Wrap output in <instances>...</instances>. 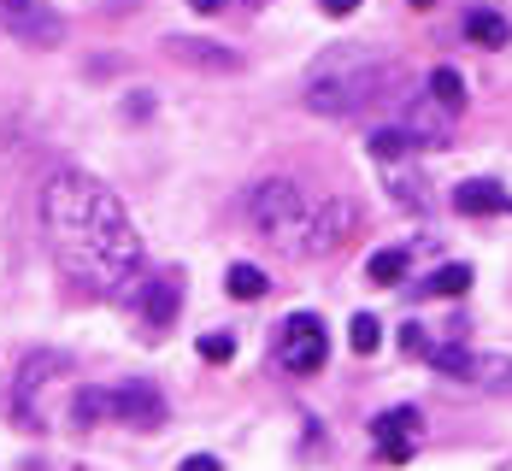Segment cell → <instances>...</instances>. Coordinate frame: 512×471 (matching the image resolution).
<instances>
[{
    "instance_id": "obj_1",
    "label": "cell",
    "mask_w": 512,
    "mask_h": 471,
    "mask_svg": "<svg viewBox=\"0 0 512 471\" xmlns=\"http://www.w3.org/2000/svg\"><path fill=\"white\" fill-rule=\"evenodd\" d=\"M42 230H48L59 271L71 283H83L89 295H112V301L142 295V283H148L142 277V265H148L142 236H136L124 201L95 171H83V165L53 171L42 189Z\"/></svg>"
},
{
    "instance_id": "obj_2",
    "label": "cell",
    "mask_w": 512,
    "mask_h": 471,
    "mask_svg": "<svg viewBox=\"0 0 512 471\" xmlns=\"http://www.w3.org/2000/svg\"><path fill=\"white\" fill-rule=\"evenodd\" d=\"M401 83V65L377 48H330L307 65L301 106L318 118H359L365 106H377Z\"/></svg>"
},
{
    "instance_id": "obj_3",
    "label": "cell",
    "mask_w": 512,
    "mask_h": 471,
    "mask_svg": "<svg viewBox=\"0 0 512 471\" xmlns=\"http://www.w3.org/2000/svg\"><path fill=\"white\" fill-rule=\"evenodd\" d=\"M248 218H254V230L271 248L295 254V242H301V230H307V218H312V195L295 177H259L254 189H248Z\"/></svg>"
},
{
    "instance_id": "obj_4",
    "label": "cell",
    "mask_w": 512,
    "mask_h": 471,
    "mask_svg": "<svg viewBox=\"0 0 512 471\" xmlns=\"http://www.w3.org/2000/svg\"><path fill=\"white\" fill-rule=\"evenodd\" d=\"M71 371L65 354H53V348H36V354H24V366H18V383H12V413L24 430H48V407H42V395H48L53 383Z\"/></svg>"
},
{
    "instance_id": "obj_5",
    "label": "cell",
    "mask_w": 512,
    "mask_h": 471,
    "mask_svg": "<svg viewBox=\"0 0 512 471\" xmlns=\"http://www.w3.org/2000/svg\"><path fill=\"white\" fill-rule=\"evenodd\" d=\"M354 230H359V201L354 195L312 201V218H307V230H301V242H295L289 260H324V254H336Z\"/></svg>"
},
{
    "instance_id": "obj_6",
    "label": "cell",
    "mask_w": 512,
    "mask_h": 471,
    "mask_svg": "<svg viewBox=\"0 0 512 471\" xmlns=\"http://www.w3.org/2000/svg\"><path fill=\"white\" fill-rule=\"evenodd\" d=\"M330 360V336H324V318L318 313H289L277 324V366L289 377H312Z\"/></svg>"
},
{
    "instance_id": "obj_7",
    "label": "cell",
    "mask_w": 512,
    "mask_h": 471,
    "mask_svg": "<svg viewBox=\"0 0 512 471\" xmlns=\"http://www.w3.org/2000/svg\"><path fill=\"white\" fill-rule=\"evenodd\" d=\"M0 30L18 36L24 48H59L65 42V18L48 0H0Z\"/></svg>"
},
{
    "instance_id": "obj_8",
    "label": "cell",
    "mask_w": 512,
    "mask_h": 471,
    "mask_svg": "<svg viewBox=\"0 0 512 471\" xmlns=\"http://www.w3.org/2000/svg\"><path fill=\"white\" fill-rule=\"evenodd\" d=\"M454 118H460V112H448V106L436 101L430 89H424V95H407V101L395 106V124L407 130L418 148H448V136H454Z\"/></svg>"
},
{
    "instance_id": "obj_9",
    "label": "cell",
    "mask_w": 512,
    "mask_h": 471,
    "mask_svg": "<svg viewBox=\"0 0 512 471\" xmlns=\"http://www.w3.org/2000/svg\"><path fill=\"white\" fill-rule=\"evenodd\" d=\"M112 424H130V430H159V424H165V395H159L154 383H142V377L118 383V389H112Z\"/></svg>"
},
{
    "instance_id": "obj_10",
    "label": "cell",
    "mask_w": 512,
    "mask_h": 471,
    "mask_svg": "<svg viewBox=\"0 0 512 471\" xmlns=\"http://www.w3.org/2000/svg\"><path fill=\"white\" fill-rule=\"evenodd\" d=\"M165 53L183 59V65H195V71H218V77H236V71L248 65L236 48H224V42H212V36H165Z\"/></svg>"
},
{
    "instance_id": "obj_11",
    "label": "cell",
    "mask_w": 512,
    "mask_h": 471,
    "mask_svg": "<svg viewBox=\"0 0 512 471\" xmlns=\"http://www.w3.org/2000/svg\"><path fill=\"white\" fill-rule=\"evenodd\" d=\"M383 183H389V195H395V207H407V212H424L436 207V195H430V177H424V165L418 159H383Z\"/></svg>"
},
{
    "instance_id": "obj_12",
    "label": "cell",
    "mask_w": 512,
    "mask_h": 471,
    "mask_svg": "<svg viewBox=\"0 0 512 471\" xmlns=\"http://www.w3.org/2000/svg\"><path fill=\"white\" fill-rule=\"evenodd\" d=\"M136 301H142V318H148L154 330H171V324H177V313H183V277H177V271L148 277Z\"/></svg>"
},
{
    "instance_id": "obj_13",
    "label": "cell",
    "mask_w": 512,
    "mask_h": 471,
    "mask_svg": "<svg viewBox=\"0 0 512 471\" xmlns=\"http://www.w3.org/2000/svg\"><path fill=\"white\" fill-rule=\"evenodd\" d=\"M65 419L77 424V430H95V424H112V389H95V383H83V389L71 395Z\"/></svg>"
},
{
    "instance_id": "obj_14",
    "label": "cell",
    "mask_w": 512,
    "mask_h": 471,
    "mask_svg": "<svg viewBox=\"0 0 512 471\" xmlns=\"http://www.w3.org/2000/svg\"><path fill=\"white\" fill-rule=\"evenodd\" d=\"M454 207L465 212V218H483V212H507V189L501 183H483V177H471V183H460L454 189Z\"/></svg>"
},
{
    "instance_id": "obj_15",
    "label": "cell",
    "mask_w": 512,
    "mask_h": 471,
    "mask_svg": "<svg viewBox=\"0 0 512 471\" xmlns=\"http://www.w3.org/2000/svg\"><path fill=\"white\" fill-rule=\"evenodd\" d=\"M418 424H424L418 407H395V413L371 419V436H377V448H395V442H418Z\"/></svg>"
},
{
    "instance_id": "obj_16",
    "label": "cell",
    "mask_w": 512,
    "mask_h": 471,
    "mask_svg": "<svg viewBox=\"0 0 512 471\" xmlns=\"http://www.w3.org/2000/svg\"><path fill=\"white\" fill-rule=\"evenodd\" d=\"M460 24H465V36H471L477 48H507L512 42V24L501 18V12H489V6H471Z\"/></svg>"
},
{
    "instance_id": "obj_17",
    "label": "cell",
    "mask_w": 512,
    "mask_h": 471,
    "mask_svg": "<svg viewBox=\"0 0 512 471\" xmlns=\"http://www.w3.org/2000/svg\"><path fill=\"white\" fill-rule=\"evenodd\" d=\"M471 383L489 395H512V354H471Z\"/></svg>"
},
{
    "instance_id": "obj_18",
    "label": "cell",
    "mask_w": 512,
    "mask_h": 471,
    "mask_svg": "<svg viewBox=\"0 0 512 471\" xmlns=\"http://www.w3.org/2000/svg\"><path fill=\"white\" fill-rule=\"evenodd\" d=\"M471 283H477V271H471L465 260H454V265H436V271H430L412 295H465Z\"/></svg>"
},
{
    "instance_id": "obj_19",
    "label": "cell",
    "mask_w": 512,
    "mask_h": 471,
    "mask_svg": "<svg viewBox=\"0 0 512 471\" xmlns=\"http://www.w3.org/2000/svg\"><path fill=\"white\" fill-rule=\"evenodd\" d=\"M365 277H371L377 289H395V283H407V248H377V254L365 260Z\"/></svg>"
},
{
    "instance_id": "obj_20",
    "label": "cell",
    "mask_w": 512,
    "mask_h": 471,
    "mask_svg": "<svg viewBox=\"0 0 512 471\" xmlns=\"http://www.w3.org/2000/svg\"><path fill=\"white\" fill-rule=\"evenodd\" d=\"M407 154H418V142H412L401 124H377L371 130V159L383 165V159H407Z\"/></svg>"
},
{
    "instance_id": "obj_21",
    "label": "cell",
    "mask_w": 512,
    "mask_h": 471,
    "mask_svg": "<svg viewBox=\"0 0 512 471\" xmlns=\"http://www.w3.org/2000/svg\"><path fill=\"white\" fill-rule=\"evenodd\" d=\"M224 289H230V301H259V295L271 289V277H265L259 265H230V277H224Z\"/></svg>"
},
{
    "instance_id": "obj_22",
    "label": "cell",
    "mask_w": 512,
    "mask_h": 471,
    "mask_svg": "<svg viewBox=\"0 0 512 471\" xmlns=\"http://www.w3.org/2000/svg\"><path fill=\"white\" fill-rule=\"evenodd\" d=\"M424 89H430V95H436V101L448 106V112H460V106H465V77H460V71H454V65H436V71H430V83H424Z\"/></svg>"
},
{
    "instance_id": "obj_23",
    "label": "cell",
    "mask_w": 512,
    "mask_h": 471,
    "mask_svg": "<svg viewBox=\"0 0 512 471\" xmlns=\"http://www.w3.org/2000/svg\"><path fill=\"white\" fill-rule=\"evenodd\" d=\"M424 360L442 371V377H460V383H471V354H465L460 342H436V348H430Z\"/></svg>"
},
{
    "instance_id": "obj_24",
    "label": "cell",
    "mask_w": 512,
    "mask_h": 471,
    "mask_svg": "<svg viewBox=\"0 0 512 471\" xmlns=\"http://www.w3.org/2000/svg\"><path fill=\"white\" fill-rule=\"evenodd\" d=\"M348 330H354V336H348V342H354V354H377V342H383V324H377L371 313H359Z\"/></svg>"
},
{
    "instance_id": "obj_25",
    "label": "cell",
    "mask_w": 512,
    "mask_h": 471,
    "mask_svg": "<svg viewBox=\"0 0 512 471\" xmlns=\"http://www.w3.org/2000/svg\"><path fill=\"white\" fill-rule=\"evenodd\" d=\"M201 360H212V366H230V360H236V336H224V330L201 336Z\"/></svg>"
},
{
    "instance_id": "obj_26",
    "label": "cell",
    "mask_w": 512,
    "mask_h": 471,
    "mask_svg": "<svg viewBox=\"0 0 512 471\" xmlns=\"http://www.w3.org/2000/svg\"><path fill=\"white\" fill-rule=\"evenodd\" d=\"M401 348H407V354H430V342H424V324H401Z\"/></svg>"
},
{
    "instance_id": "obj_27",
    "label": "cell",
    "mask_w": 512,
    "mask_h": 471,
    "mask_svg": "<svg viewBox=\"0 0 512 471\" xmlns=\"http://www.w3.org/2000/svg\"><path fill=\"white\" fill-rule=\"evenodd\" d=\"M177 471H224V466H218L212 454H189V460H183V466H177Z\"/></svg>"
},
{
    "instance_id": "obj_28",
    "label": "cell",
    "mask_w": 512,
    "mask_h": 471,
    "mask_svg": "<svg viewBox=\"0 0 512 471\" xmlns=\"http://www.w3.org/2000/svg\"><path fill=\"white\" fill-rule=\"evenodd\" d=\"M318 6H324V12H330V18H348V12H354L359 0H318Z\"/></svg>"
},
{
    "instance_id": "obj_29",
    "label": "cell",
    "mask_w": 512,
    "mask_h": 471,
    "mask_svg": "<svg viewBox=\"0 0 512 471\" xmlns=\"http://www.w3.org/2000/svg\"><path fill=\"white\" fill-rule=\"evenodd\" d=\"M383 460H395V466H407V460H412V442H395V448H383Z\"/></svg>"
},
{
    "instance_id": "obj_30",
    "label": "cell",
    "mask_w": 512,
    "mask_h": 471,
    "mask_svg": "<svg viewBox=\"0 0 512 471\" xmlns=\"http://www.w3.org/2000/svg\"><path fill=\"white\" fill-rule=\"evenodd\" d=\"M189 6H195V12H206V18H212V12H224L230 0H189Z\"/></svg>"
},
{
    "instance_id": "obj_31",
    "label": "cell",
    "mask_w": 512,
    "mask_h": 471,
    "mask_svg": "<svg viewBox=\"0 0 512 471\" xmlns=\"http://www.w3.org/2000/svg\"><path fill=\"white\" fill-rule=\"evenodd\" d=\"M412 6H430V0H412Z\"/></svg>"
},
{
    "instance_id": "obj_32",
    "label": "cell",
    "mask_w": 512,
    "mask_h": 471,
    "mask_svg": "<svg viewBox=\"0 0 512 471\" xmlns=\"http://www.w3.org/2000/svg\"><path fill=\"white\" fill-rule=\"evenodd\" d=\"M254 6H265V0H254Z\"/></svg>"
}]
</instances>
